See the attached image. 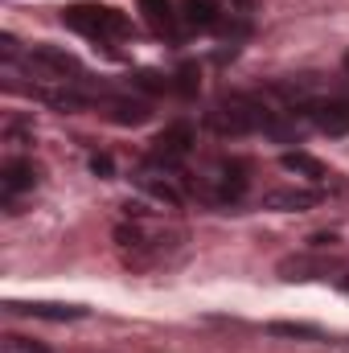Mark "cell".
Returning a JSON list of instances; mask_svg holds the SVG:
<instances>
[{
    "label": "cell",
    "instance_id": "1",
    "mask_svg": "<svg viewBox=\"0 0 349 353\" xmlns=\"http://www.w3.org/2000/svg\"><path fill=\"white\" fill-rule=\"evenodd\" d=\"M62 21L83 37H128V29H132L128 17L107 4H70L62 12Z\"/></svg>",
    "mask_w": 349,
    "mask_h": 353
},
{
    "label": "cell",
    "instance_id": "2",
    "mask_svg": "<svg viewBox=\"0 0 349 353\" xmlns=\"http://www.w3.org/2000/svg\"><path fill=\"white\" fill-rule=\"evenodd\" d=\"M333 271H341L337 255H312V251H296V255H283L275 263V275L283 283H308V279H329Z\"/></svg>",
    "mask_w": 349,
    "mask_h": 353
},
{
    "label": "cell",
    "instance_id": "3",
    "mask_svg": "<svg viewBox=\"0 0 349 353\" xmlns=\"http://www.w3.org/2000/svg\"><path fill=\"white\" fill-rule=\"evenodd\" d=\"M25 66H29V74L50 79V83H66V74H79L83 70L79 58L66 54V50H58V46H33L29 58H25Z\"/></svg>",
    "mask_w": 349,
    "mask_h": 353
},
{
    "label": "cell",
    "instance_id": "4",
    "mask_svg": "<svg viewBox=\"0 0 349 353\" xmlns=\"http://www.w3.org/2000/svg\"><path fill=\"white\" fill-rule=\"evenodd\" d=\"M189 148H193V128H189V123H173V128H165V132L152 140V161L177 165L181 157H189Z\"/></svg>",
    "mask_w": 349,
    "mask_h": 353
},
{
    "label": "cell",
    "instance_id": "5",
    "mask_svg": "<svg viewBox=\"0 0 349 353\" xmlns=\"http://www.w3.org/2000/svg\"><path fill=\"white\" fill-rule=\"evenodd\" d=\"M321 201H325L321 189H271L263 197V205L275 214H304V210H317Z\"/></svg>",
    "mask_w": 349,
    "mask_h": 353
},
{
    "label": "cell",
    "instance_id": "6",
    "mask_svg": "<svg viewBox=\"0 0 349 353\" xmlns=\"http://www.w3.org/2000/svg\"><path fill=\"white\" fill-rule=\"evenodd\" d=\"M312 123L325 132V136H346L349 132V103L346 99H329V103H312L308 107Z\"/></svg>",
    "mask_w": 349,
    "mask_h": 353
},
{
    "label": "cell",
    "instance_id": "7",
    "mask_svg": "<svg viewBox=\"0 0 349 353\" xmlns=\"http://www.w3.org/2000/svg\"><path fill=\"white\" fill-rule=\"evenodd\" d=\"M107 119L119 123V128H140V123L152 119V107L144 99H111L107 103Z\"/></svg>",
    "mask_w": 349,
    "mask_h": 353
},
{
    "label": "cell",
    "instance_id": "8",
    "mask_svg": "<svg viewBox=\"0 0 349 353\" xmlns=\"http://www.w3.org/2000/svg\"><path fill=\"white\" fill-rule=\"evenodd\" d=\"M33 185H37V169H33L29 161H4V169H0V189H4V197L25 193V189H33Z\"/></svg>",
    "mask_w": 349,
    "mask_h": 353
},
{
    "label": "cell",
    "instance_id": "9",
    "mask_svg": "<svg viewBox=\"0 0 349 353\" xmlns=\"http://www.w3.org/2000/svg\"><path fill=\"white\" fill-rule=\"evenodd\" d=\"M12 312H25V316H41V321H83L87 308L79 304H8Z\"/></svg>",
    "mask_w": 349,
    "mask_h": 353
},
{
    "label": "cell",
    "instance_id": "10",
    "mask_svg": "<svg viewBox=\"0 0 349 353\" xmlns=\"http://www.w3.org/2000/svg\"><path fill=\"white\" fill-rule=\"evenodd\" d=\"M279 165H283L288 173L308 176V181H325V176H329V169H325L317 157H308V152H283V157H279Z\"/></svg>",
    "mask_w": 349,
    "mask_h": 353
},
{
    "label": "cell",
    "instance_id": "11",
    "mask_svg": "<svg viewBox=\"0 0 349 353\" xmlns=\"http://www.w3.org/2000/svg\"><path fill=\"white\" fill-rule=\"evenodd\" d=\"M185 21L193 29H214L218 25V0H185Z\"/></svg>",
    "mask_w": 349,
    "mask_h": 353
},
{
    "label": "cell",
    "instance_id": "12",
    "mask_svg": "<svg viewBox=\"0 0 349 353\" xmlns=\"http://www.w3.org/2000/svg\"><path fill=\"white\" fill-rule=\"evenodd\" d=\"M140 12L157 33H173V4L169 0H140Z\"/></svg>",
    "mask_w": 349,
    "mask_h": 353
},
{
    "label": "cell",
    "instance_id": "13",
    "mask_svg": "<svg viewBox=\"0 0 349 353\" xmlns=\"http://www.w3.org/2000/svg\"><path fill=\"white\" fill-rule=\"evenodd\" d=\"M37 99H46L50 107H62V111H83L87 107V94H79V90H70V87H41Z\"/></svg>",
    "mask_w": 349,
    "mask_h": 353
},
{
    "label": "cell",
    "instance_id": "14",
    "mask_svg": "<svg viewBox=\"0 0 349 353\" xmlns=\"http://www.w3.org/2000/svg\"><path fill=\"white\" fill-rule=\"evenodd\" d=\"M267 333L271 337H304V341H317L321 337V329L317 325H304V321H271Z\"/></svg>",
    "mask_w": 349,
    "mask_h": 353
},
{
    "label": "cell",
    "instance_id": "15",
    "mask_svg": "<svg viewBox=\"0 0 349 353\" xmlns=\"http://www.w3.org/2000/svg\"><path fill=\"white\" fill-rule=\"evenodd\" d=\"M177 90H181L185 99H193V94L201 90V70H197V62H181V66H177Z\"/></svg>",
    "mask_w": 349,
    "mask_h": 353
},
{
    "label": "cell",
    "instance_id": "16",
    "mask_svg": "<svg viewBox=\"0 0 349 353\" xmlns=\"http://www.w3.org/2000/svg\"><path fill=\"white\" fill-rule=\"evenodd\" d=\"M218 185H222V197H239V193L247 189L243 165H222V176H218Z\"/></svg>",
    "mask_w": 349,
    "mask_h": 353
},
{
    "label": "cell",
    "instance_id": "17",
    "mask_svg": "<svg viewBox=\"0 0 349 353\" xmlns=\"http://www.w3.org/2000/svg\"><path fill=\"white\" fill-rule=\"evenodd\" d=\"M140 185H144L152 197H161V201H169V205H181V193H177L169 181H152V176H140Z\"/></svg>",
    "mask_w": 349,
    "mask_h": 353
},
{
    "label": "cell",
    "instance_id": "18",
    "mask_svg": "<svg viewBox=\"0 0 349 353\" xmlns=\"http://www.w3.org/2000/svg\"><path fill=\"white\" fill-rule=\"evenodd\" d=\"M132 83H136V87H144V90H165V87H169V79H161V74H152V70H136V74H132Z\"/></svg>",
    "mask_w": 349,
    "mask_h": 353
},
{
    "label": "cell",
    "instance_id": "19",
    "mask_svg": "<svg viewBox=\"0 0 349 353\" xmlns=\"http://www.w3.org/2000/svg\"><path fill=\"white\" fill-rule=\"evenodd\" d=\"M4 341H8V353H50L46 345H37L29 337H4Z\"/></svg>",
    "mask_w": 349,
    "mask_h": 353
},
{
    "label": "cell",
    "instance_id": "20",
    "mask_svg": "<svg viewBox=\"0 0 349 353\" xmlns=\"http://www.w3.org/2000/svg\"><path fill=\"white\" fill-rule=\"evenodd\" d=\"M90 173H94V176H111V173H115L111 157H103V152H99V157H90Z\"/></svg>",
    "mask_w": 349,
    "mask_h": 353
},
{
    "label": "cell",
    "instance_id": "21",
    "mask_svg": "<svg viewBox=\"0 0 349 353\" xmlns=\"http://www.w3.org/2000/svg\"><path fill=\"white\" fill-rule=\"evenodd\" d=\"M308 243H312V251H333V247H337L341 239H337V234H312Z\"/></svg>",
    "mask_w": 349,
    "mask_h": 353
},
{
    "label": "cell",
    "instance_id": "22",
    "mask_svg": "<svg viewBox=\"0 0 349 353\" xmlns=\"http://www.w3.org/2000/svg\"><path fill=\"white\" fill-rule=\"evenodd\" d=\"M0 54H4V58H17V41H12V33L0 37Z\"/></svg>",
    "mask_w": 349,
    "mask_h": 353
},
{
    "label": "cell",
    "instance_id": "23",
    "mask_svg": "<svg viewBox=\"0 0 349 353\" xmlns=\"http://www.w3.org/2000/svg\"><path fill=\"white\" fill-rule=\"evenodd\" d=\"M235 4V12H251V0H230Z\"/></svg>",
    "mask_w": 349,
    "mask_h": 353
},
{
    "label": "cell",
    "instance_id": "24",
    "mask_svg": "<svg viewBox=\"0 0 349 353\" xmlns=\"http://www.w3.org/2000/svg\"><path fill=\"white\" fill-rule=\"evenodd\" d=\"M341 288H346V292H349V275H341Z\"/></svg>",
    "mask_w": 349,
    "mask_h": 353
},
{
    "label": "cell",
    "instance_id": "25",
    "mask_svg": "<svg viewBox=\"0 0 349 353\" xmlns=\"http://www.w3.org/2000/svg\"><path fill=\"white\" fill-rule=\"evenodd\" d=\"M346 70H349V54H346Z\"/></svg>",
    "mask_w": 349,
    "mask_h": 353
}]
</instances>
